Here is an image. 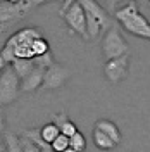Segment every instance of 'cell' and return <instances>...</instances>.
Instances as JSON below:
<instances>
[{
  "instance_id": "1",
  "label": "cell",
  "mask_w": 150,
  "mask_h": 152,
  "mask_svg": "<svg viewBox=\"0 0 150 152\" xmlns=\"http://www.w3.org/2000/svg\"><path fill=\"white\" fill-rule=\"evenodd\" d=\"M114 16H116V19L121 23V26L128 33H131V35H135L138 38L150 40V23H149V19L140 12L135 0L128 2L122 7H119Z\"/></svg>"
},
{
  "instance_id": "2",
  "label": "cell",
  "mask_w": 150,
  "mask_h": 152,
  "mask_svg": "<svg viewBox=\"0 0 150 152\" xmlns=\"http://www.w3.org/2000/svg\"><path fill=\"white\" fill-rule=\"evenodd\" d=\"M86 12V24H88V37L95 40L100 35H105V31L112 28V18L111 12L103 7L98 0H79Z\"/></svg>"
},
{
  "instance_id": "3",
  "label": "cell",
  "mask_w": 150,
  "mask_h": 152,
  "mask_svg": "<svg viewBox=\"0 0 150 152\" xmlns=\"http://www.w3.org/2000/svg\"><path fill=\"white\" fill-rule=\"evenodd\" d=\"M48 2H57V0H21L17 4H12L7 0L0 2V29L5 31L7 24H16L21 19L26 18V14L31 12L43 4Z\"/></svg>"
},
{
  "instance_id": "4",
  "label": "cell",
  "mask_w": 150,
  "mask_h": 152,
  "mask_svg": "<svg viewBox=\"0 0 150 152\" xmlns=\"http://www.w3.org/2000/svg\"><path fill=\"white\" fill-rule=\"evenodd\" d=\"M21 90V76L12 64L0 69V104L9 105L19 97Z\"/></svg>"
},
{
  "instance_id": "5",
  "label": "cell",
  "mask_w": 150,
  "mask_h": 152,
  "mask_svg": "<svg viewBox=\"0 0 150 152\" xmlns=\"http://www.w3.org/2000/svg\"><path fill=\"white\" fill-rule=\"evenodd\" d=\"M102 52L105 61L114 59V57H119L122 54H130V45L128 42L122 38L121 31L117 26H112L109 31H105L102 40Z\"/></svg>"
},
{
  "instance_id": "6",
  "label": "cell",
  "mask_w": 150,
  "mask_h": 152,
  "mask_svg": "<svg viewBox=\"0 0 150 152\" xmlns=\"http://www.w3.org/2000/svg\"><path fill=\"white\" fill-rule=\"evenodd\" d=\"M62 18L66 21V26L69 28V33L73 35H79L81 38L84 40H90L88 37V24H86V12H84L83 5H81V2L78 0L74 2L69 9L62 14Z\"/></svg>"
},
{
  "instance_id": "7",
  "label": "cell",
  "mask_w": 150,
  "mask_h": 152,
  "mask_svg": "<svg viewBox=\"0 0 150 152\" xmlns=\"http://www.w3.org/2000/svg\"><path fill=\"white\" fill-rule=\"evenodd\" d=\"M128 69H130V54H122L119 57L105 61L103 75H105L109 83L116 85V83H121L122 80H126Z\"/></svg>"
},
{
  "instance_id": "8",
  "label": "cell",
  "mask_w": 150,
  "mask_h": 152,
  "mask_svg": "<svg viewBox=\"0 0 150 152\" xmlns=\"http://www.w3.org/2000/svg\"><path fill=\"white\" fill-rule=\"evenodd\" d=\"M69 76H71V71L67 67L54 62L52 66H48L45 69V78H43L42 90H59L60 86H64V83L69 80Z\"/></svg>"
},
{
  "instance_id": "9",
  "label": "cell",
  "mask_w": 150,
  "mask_h": 152,
  "mask_svg": "<svg viewBox=\"0 0 150 152\" xmlns=\"http://www.w3.org/2000/svg\"><path fill=\"white\" fill-rule=\"evenodd\" d=\"M43 78H45V67L35 66L33 71H29L28 75L21 80V90L23 92H35L43 85Z\"/></svg>"
},
{
  "instance_id": "10",
  "label": "cell",
  "mask_w": 150,
  "mask_h": 152,
  "mask_svg": "<svg viewBox=\"0 0 150 152\" xmlns=\"http://www.w3.org/2000/svg\"><path fill=\"white\" fill-rule=\"evenodd\" d=\"M93 142L100 151H112L114 147L117 145L107 133L102 132L100 128H95V126H93Z\"/></svg>"
},
{
  "instance_id": "11",
  "label": "cell",
  "mask_w": 150,
  "mask_h": 152,
  "mask_svg": "<svg viewBox=\"0 0 150 152\" xmlns=\"http://www.w3.org/2000/svg\"><path fill=\"white\" fill-rule=\"evenodd\" d=\"M57 124H59V128H60V133H64L67 137H73L76 132H78V128H76V124L67 118V114L62 111V113L59 114H54V118H52Z\"/></svg>"
},
{
  "instance_id": "12",
  "label": "cell",
  "mask_w": 150,
  "mask_h": 152,
  "mask_svg": "<svg viewBox=\"0 0 150 152\" xmlns=\"http://www.w3.org/2000/svg\"><path fill=\"white\" fill-rule=\"evenodd\" d=\"M95 128H100L102 132H105L116 143L121 142V132H119L117 124L114 123V121H111V119H98L95 123Z\"/></svg>"
},
{
  "instance_id": "13",
  "label": "cell",
  "mask_w": 150,
  "mask_h": 152,
  "mask_svg": "<svg viewBox=\"0 0 150 152\" xmlns=\"http://www.w3.org/2000/svg\"><path fill=\"white\" fill-rule=\"evenodd\" d=\"M4 147L2 151L9 152H23V145H21V135H16L12 132H4Z\"/></svg>"
},
{
  "instance_id": "14",
  "label": "cell",
  "mask_w": 150,
  "mask_h": 152,
  "mask_svg": "<svg viewBox=\"0 0 150 152\" xmlns=\"http://www.w3.org/2000/svg\"><path fill=\"white\" fill-rule=\"evenodd\" d=\"M24 133L28 135L29 138L33 140V142L36 143V147L40 149L42 152H52L54 151V147H52V143H48L45 138H43V135H42V130H24Z\"/></svg>"
},
{
  "instance_id": "15",
  "label": "cell",
  "mask_w": 150,
  "mask_h": 152,
  "mask_svg": "<svg viewBox=\"0 0 150 152\" xmlns=\"http://www.w3.org/2000/svg\"><path fill=\"white\" fill-rule=\"evenodd\" d=\"M12 66H14V69L17 71V75L21 76V80H23L29 71H33V69H35L36 64H35V61H33V59H19V57H16V59L12 61Z\"/></svg>"
},
{
  "instance_id": "16",
  "label": "cell",
  "mask_w": 150,
  "mask_h": 152,
  "mask_svg": "<svg viewBox=\"0 0 150 152\" xmlns=\"http://www.w3.org/2000/svg\"><path fill=\"white\" fill-rule=\"evenodd\" d=\"M86 149V138L83 137V133L76 132L73 137H69V149L67 152H81Z\"/></svg>"
},
{
  "instance_id": "17",
  "label": "cell",
  "mask_w": 150,
  "mask_h": 152,
  "mask_svg": "<svg viewBox=\"0 0 150 152\" xmlns=\"http://www.w3.org/2000/svg\"><path fill=\"white\" fill-rule=\"evenodd\" d=\"M59 133H60V128H59V124H57L55 121L47 123L43 128H42V135H43V138H45L48 143L54 142L57 137H59Z\"/></svg>"
},
{
  "instance_id": "18",
  "label": "cell",
  "mask_w": 150,
  "mask_h": 152,
  "mask_svg": "<svg viewBox=\"0 0 150 152\" xmlns=\"http://www.w3.org/2000/svg\"><path fill=\"white\" fill-rule=\"evenodd\" d=\"M33 50H35L36 56H43V54L50 52V43L47 42V38L43 37V35L33 40Z\"/></svg>"
},
{
  "instance_id": "19",
  "label": "cell",
  "mask_w": 150,
  "mask_h": 152,
  "mask_svg": "<svg viewBox=\"0 0 150 152\" xmlns=\"http://www.w3.org/2000/svg\"><path fill=\"white\" fill-rule=\"evenodd\" d=\"M52 147H54V151L55 152L67 151V149H69V137L64 135V133H59V137L52 142Z\"/></svg>"
},
{
  "instance_id": "20",
  "label": "cell",
  "mask_w": 150,
  "mask_h": 152,
  "mask_svg": "<svg viewBox=\"0 0 150 152\" xmlns=\"http://www.w3.org/2000/svg\"><path fill=\"white\" fill-rule=\"evenodd\" d=\"M33 61H35L36 66H42V67H45V69L55 62V59H54V54H52V52H47V54H43V56H36Z\"/></svg>"
},
{
  "instance_id": "21",
  "label": "cell",
  "mask_w": 150,
  "mask_h": 152,
  "mask_svg": "<svg viewBox=\"0 0 150 152\" xmlns=\"http://www.w3.org/2000/svg\"><path fill=\"white\" fill-rule=\"evenodd\" d=\"M21 145H23V152H40V149L36 147V143L29 138L26 133H21Z\"/></svg>"
},
{
  "instance_id": "22",
  "label": "cell",
  "mask_w": 150,
  "mask_h": 152,
  "mask_svg": "<svg viewBox=\"0 0 150 152\" xmlns=\"http://www.w3.org/2000/svg\"><path fill=\"white\" fill-rule=\"evenodd\" d=\"M74 2H78V0H64V2H62V7H60V10H59V14L62 16V14H64V12H66V10L69 9Z\"/></svg>"
},
{
  "instance_id": "23",
  "label": "cell",
  "mask_w": 150,
  "mask_h": 152,
  "mask_svg": "<svg viewBox=\"0 0 150 152\" xmlns=\"http://www.w3.org/2000/svg\"><path fill=\"white\" fill-rule=\"evenodd\" d=\"M7 2H12V4H17V2H21V0H7Z\"/></svg>"
},
{
  "instance_id": "24",
  "label": "cell",
  "mask_w": 150,
  "mask_h": 152,
  "mask_svg": "<svg viewBox=\"0 0 150 152\" xmlns=\"http://www.w3.org/2000/svg\"><path fill=\"white\" fill-rule=\"evenodd\" d=\"M149 2H150V0H149Z\"/></svg>"
}]
</instances>
